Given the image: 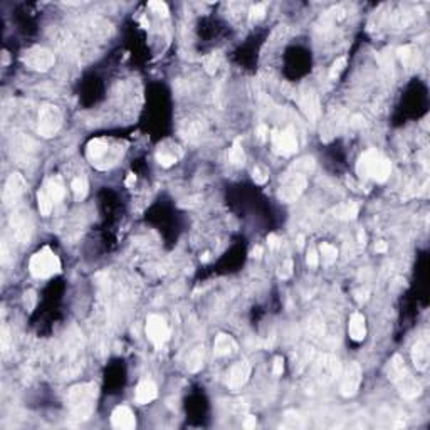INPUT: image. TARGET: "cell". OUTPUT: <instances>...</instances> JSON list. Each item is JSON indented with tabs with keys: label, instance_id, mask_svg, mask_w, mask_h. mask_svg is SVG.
<instances>
[{
	"label": "cell",
	"instance_id": "obj_40",
	"mask_svg": "<svg viewBox=\"0 0 430 430\" xmlns=\"http://www.w3.org/2000/svg\"><path fill=\"white\" fill-rule=\"evenodd\" d=\"M255 425H257V420H255V417L249 415L247 418H245V422H244V427H245V428H254Z\"/></svg>",
	"mask_w": 430,
	"mask_h": 430
},
{
	"label": "cell",
	"instance_id": "obj_37",
	"mask_svg": "<svg viewBox=\"0 0 430 430\" xmlns=\"http://www.w3.org/2000/svg\"><path fill=\"white\" fill-rule=\"evenodd\" d=\"M318 262H319L318 252H316V250H309L308 257H306V264H308L309 267H316V265H318Z\"/></svg>",
	"mask_w": 430,
	"mask_h": 430
},
{
	"label": "cell",
	"instance_id": "obj_32",
	"mask_svg": "<svg viewBox=\"0 0 430 430\" xmlns=\"http://www.w3.org/2000/svg\"><path fill=\"white\" fill-rule=\"evenodd\" d=\"M156 160H158V163H160L162 167H172L173 163H175L177 160H175V156H172V155H168V153H158L156 155Z\"/></svg>",
	"mask_w": 430,
	"mask_h": 430
},
{
	"label": "cell",
	"instance_id": "obj_27",
	"mask_svg": "<svg viewBox=\"0 0 430 430\" xmlns=\"http://www.w3.org/2000/svg\"><path fill=\"white\" fill-rule=\"evenodd\" d=\"M71 188H73L76 198H84L88 195V182H86V178L83 177L74 178L73 183H71Z\"/></svg>",
	"mask_w": 430,
	"mask_h": 430
},
{
	"label": "cell",
	"instance_id": "obj_33",
	"mask_svg": "<svg viewBox=\"0 0 430 430\" xmlns=\"http://www.w3.org/2000/svg\"><path fill=\"white\" fill-rule=\"evenodd\" d=\"M148 7H150L151 10H155L158 15H163V17H167L168 15V7H167V4H163V2H150L148 4Z\"/></svg>",
	"mask_w": 430,
	"mask_h": 430
},
{
	"label": "cell",
	"instance_id": "obj_7",
	"mask_svg": "<svg viewBox=\"0 0 430 430\" xmlns=\"http://www.w3.org/2000/svg\"><path fill=\"white\" fill-rule=\"evenodd\" d=\"M63 125V115H61L59 107L47 104L44 106L39 113V133L44 138L54 136L56 133L61 130Z\"/></svg>",
	"mask_w": 430,
	"mask_h": 430
},
{
	"label": "cell",
	"instance_id": "obj_35",
	"mask_svg": "<svg viewBox=\"0 0 430 430\" xmlns=\"http://www.w3.org/2000/svg\"><path fill=\"white\" fill-rule=\"evenodd\" d=\"M273 373L276 377H279V375H283L284 373V360L281 356H278L274 360V365H273Z\"/></svg>",
	"mask_w": 430,
	"mask_h": 430
},
{
	"label": "cell",
	"instance_id": "obj_2",
	"mask_svg": "<svg viewBox=\"0 0 430 430\" xmlns=\"http://www.w3.org/2000/svg\"><path fill=\"white\" fill-rule=\"evenodd\" d=\"M356 172L361 178H371V180L382 183L390 177L392 165L382 153H378L377 150H368L358 160Z\"/></svg>",
	"mask_w": 430,
	"mask_h": 430
},
{
	"label": "cell",
	"instance_id": "obj_42",
	"mask_svg": "<svg viewBox=\"0 0 430 430\" xmlns=\"http://www.w3.org/2000/svg\"><path fill=\"white\" fill-rule=\"evenodd\" d=\"M375 249H377V252H387V249H388V245H387L385 242H377V245H375Z\"/></svg>",
	"mask_w": 430,
	"mask_h": 430
},
{
	"label": "cell",
	"instance_id": "obj_20",
	"mask_svg": "<svg viewBox=\"0 0 430 430\" xmlns=\"http://www.w3.org/2000/svg\"><path fill=\"white\" fill-rule=\"evenodd\" d=\"M107 151V141L104 138H94L88 143V148H86V155L91 160V163H96L98 160H101Z\"/></svg>",
	"mask_w": 430,
	"mask_h": 430
},
{
	"label": "cell",
	"instance_id": "obj_39",
	"mask_svg": "<svg viewBox=\"0 0 430 430\" xmlns=\"http://www.w3.org/2000/svg\"><path fill=\"white\" fill-rule=\"evenodd\" d=\"M267 244H269V247H273V249H276L279 245V237L276 234H269L267 235Z\"/></svg>",
	"mask_w": 430,
	"mask_h": 430
},
{
	"label": "cell",
	"instance_id": "obj_8",
	"mask_svg": "<svg viewBox=\"0 0 430 430\" xmlns=\"http://www.w3.org/2000/svg\"><path fill=\"white\" fill-rule=\"evenodd\" d=\"M146 335H148V338H150V341L155 345V348L160 350V348L168 341V338H170V330H168L167 321L158 314L148 316Z\"/></svg>",
	"mask_w": 430,
	"mask_h": 430
},
{
	"label": "cell",
	"instance_id": "obj_3",
	"mask_svg": "<svg viewBox=\"0 0 430 430\" xmlns=\"http://www.w3.org/2000/svg\"><path fill=\"white\" fill-rule=\"evenodd\" d=\"M388 378L395 383L398 392L405 398H415L420 395L422 387L415 378L410 375L407 366L403 365V360L400 355H395L392 358L390 365H388Z\"/></svg>",
	"mask_w": 430,
	"mask_h": 430
},
{
	"label": "cell",
	"instance_id": "obj_25",
	"mask_svg": "<svg viewBox=\"0 0 430 430\" xmlns=\"http://www.w3.org/2000/svg\"><path fill=\"white\" fill-rule=\"evenodd\" d=\"M229 160L232 165L235 167H242L245 163V153L242 150V146H240V141L235 140L232 148H230V153H229Z\"/></svg>",
	"mask_w": 430,
	"mask_h": 430
},
{
	"label": "cell",
	"instance_id": "obj_21",
	"mask_svg": "<svg viewBox=\"0 0 430 430\" xmlns=\"http://www.w3.org/2000/svg\"><path fill=\"white\" fill-rule=\"evenodd\" d=\"M44 190L49 193V197L52 198L54 203L59 202L61 198L64 197V185L59 177H52V178H49V180H45Z\"/></svg>",
	"mask_w": 430,
	"mask_h": 430
},
{
	"label": "cell",
	"instance_id": "obj_12",
	"mask_svg": "<svg viewBox=\"0 0 430 430\" xmlns=\"http://www.w3.org/2000/svg\"><path fill=\"white\" fill-rule=\"evenodd\" d=\"M341 366H340V360L331 355H322L318 363H316V378L321 382V383H330L333 382L335 378L338 377L340 373Z\"/></svg>",
	"mask_w": 430,
	"mask_h": 430
},
{
	"label": "cell",
	"instance_id": "obj_16",
	"mask_svg": "<svg viewBox=\"0 0 430 430\" xmlns=\"http://www.w3.org/2000/svg\"><path fill=\"white\" fill-rule=\"evenodd\" d=\"M428 360H430V351H428V345L425 341H417V345H413L412 348V361L415 365L417 370H427L428 366Z\"/></svg>",
	"mask_w": 430,
	"mask_h": 430
},
{
	"label": "cell",
	"instance_id": "obj_36",
	"mask_svg": "<svg viewBox=\"0 0 430 430\" xmlns=\"http://www.w3.org/2000/svg\"><path fill=\"white\" fill-rule=\"evenodd\" d=\"M291 274H293V260H286L284 265L281 267L279 276H281L283 279H286V278H289Z\"/></svg>",
	"mask_w": 430,
	"mask_h": 430
},
{
	"label": "cell",
	"instance_id": "obj_4",
	"mask_svg": "<svg viewBox=\"0 0 430 430\" xmlns=\"http://www.w3.org/2000/svg\"><path fill=\"white\" fill-rule=\"evenodd\" d=\"M29 271L34 278H50L61 271V260L50 247H42L29 260Z\"/></svg>",
	"mask_w": 430,
	"mask_h": 430
},
{
	"label": "cell",
	"instance_id": "obj_10",
	"mask_svg": "<svg viewBox=\"0 0 430 430\" xmlns=\"http://www.w3.org/2000/svg\"><path fill=\"white\" fill-rule=\"evenodd\" d=\"M361 385V368L356 361H351L345 368L341 377V395L343 397H353L358 392Z\"/></svg>",
	"mask_w": 430,
	"mask_h": 430
},
{
	"label": "cell",
	"instance_id": "obj_15",
	"mask_svg": "<svg viewBox=\"0 0 430 430\" xmlns=\"http://www.w3.org/2000/svg\"><path fill=\"white\" fill-rule=\"evenodd\" d=\"M10 224H12V230H14V235L17 237V240L20 242H27L30 239V222H29V217L25 212H17L15 215H12L10 219Z\"/></svg>",
	"mask_w": 430,
	"mask_h": 430
},
{
	"label": "cell",
	"instance_id": "obj_28",
	"mask_svg": "<svg viewBox=\"0 0 430 430\" xmlns=\"http://www.w3.org/2000/svg\"><path fill=\"white\" fill-rule=\"evenodd\" d=\"M319 249H321V254H322V262H325V264H333V262H335L336 257H338V249L335 247V245L325 242V244H321Z\"/></svg>",
	"mask_w": 430,
	"mask_h": 430
},
{
	"label": "cell",
	"instance_id": "obj_11",
	"mask_svg": "<svg viewBox=\"0 0 430 430\" xmlns=\"http://www.w3.org/2000/svg\"><path fill=\"white\" fill-rule=\"evenodd\" d=\"M25 187H27V183H25L24 177L20 175V173H12V175L7 178V182H5V188H4L5 205L14 207L15 203L20 200V197L24 195Z\"/></svg>",
	"mask_w": 430,
	"mask_h": 430
},
{
	"label": "cell",
	"instance_id": "obj_34",
	"mask_svg": "<svg viewBox=\"0 0 430 430\" xmlns=\"http://www.w3.org/2000/svg\"><path fill=\"white\" fill-rule=\"evenodd\" d=\"M252 178H254V182L255 183H259V185H262V183H265L267 182V175H265V173L260 170L259 167H255L254 168V172H252Z\"/></svg>",
	"mask_w": 430,
	"mask_h": 430
},
{
	"label": "cell",
	"instance_id": "obj_46",
	"mask_svg": "<svg viewBox=\"0 0 430 430\" xmlns=\"http://www.w3.org/2000/svg\"><path fill=\"white\" fill-rule=\"evenodd\" d=\"M303 244H304V237H303V235H299V237H298V245H299V247H303Z\"/></svg>",
	"mask_w": 430,
	"mask_h": 430
},
{
	"label": "cell",
	"instance_id": "obj_19",
	"mask_svg": "<svg viewBox=\"0 0 430 430\" xmlns=\"http://www.w3.org/2000/svg\"><path fill=\"white\" fill-rule=\"evenodd\" d=\"M237 350V345L235 341L232 340V336L229 335H219L215 338V343H213V353L217 356H229Z\"/></svg>",
	"mask_w": 430,
	"mask_h": 430
},
{
	"label": "cell",
	"instance_id": "obj_9",
	"mask_svg": "<svg viewBox=\"0 0 430 430\" xmlns=\"http://www.w3.org/2000/svg\"><path fill=\"white\" fill-rule=\"evenodd\" d=\"M271 141H273V148L278 155L288 156L298 150V140H296V133L293 128H288L284 131H273Z\"/></svg>",
	"mask_w": 430,
	"mask_h": 430
},
{
	"label": "cell",
	"instance_id": "obj_22",
	"mask_svg": "<svg viewBox=\"0 0 430 430\" xmlns=\"http://www.w3.org/2000/svg\"><path fill=\"white\" fill-rule=\"evenodd\" d=\"M301 106H303V111L306 113L308 118H316L319 115V104H318V99L316 96L311 93H306L303 96V101H301Z\"/></svg>",
	"mask_w": 430,
	"mask_h": 430
},
{
	"label": "cell",
	"instance_id": "obj_45",
	"mask_svg": "<svg viewBox=\"0 0 430 430\" xmlns=\"http://www.w3.org/2000/svg\"><path fill=\"white\" fill-rule=\"evenodd\" d=\"M141 25H143V27H145V29H148V25H150V22H148V19H146V17H143V19H141Z\"/></svg>",
	"mask_w": 430,
	"mask_h": 430
},
{
	"label": "cell",
	"instance_id": "obj_29",
	"mask_svg": "<svg viewBox=\"0 0 430 430\" xmlns=\"http://www.w3.org/2000/svg\"><path fill=\"white\" fill-rule=\"evenodd\" d=\"M265 17V5L264 4H255L249 12V22L257 24Z\"/></svg>",
	"mask_w": 430,
	"mask_h": 430
},
{
	"label": "cell",
	"instance_id": "obj_23",
	"mask_svg": "<svg viewBox=\"0 0 430 430\" xmlns=\"http://www.w3.org/2000/svg\"><path fill=\"white\" fill-rule=\"evenodd\" d=\"M37 202H39V212L40 215H44V217H47V215H50V212H52V207H54V200L49 197V193L44 190H39L37 193Z\"/></svg>",
	"mask_w": 430,
	"mask_h": 430
},
{
	"label": "cell",
	"instance_id": "obj_41",
	"mask_svg": "<svg viewBox=\"0 0 430 430\" xmlns=\"http://www.w3.org/2000/svg\"><path fill=\"white\" fill-rule=\"evenodd\" d=\"M250 255H252L254 259H259L260 255H262V247H259V245H257V247H254L252 252H250Z\"/></svg>",
	"mask_w": 430,
	"mask_h": 430
},
{
	"label": "cell",
	"instance_id": "obj_26",
	"mask_svg": "<svg viewBox=\"0 0 430 430\" xmlns=\"http://www.w3.org/2000/svg\"><path fill=\"white\" fill-rule=\"evenodd\" d=\"M336 217L338 219H343V220H350V219H355L358 215V205L356 203H345V205H340L335 210Z\"/></svg>",
	"mask_w": 430,
	"mask_h": 430
},
{
	"label": "cell",
	"instance_id": "obj_47",
	"mask_svg": "<svg viewBox=\"0 0 430 430\" xmlns=\"http://www.w3.org/2000/svg\"><path fill=\"white\" fill-rule=\"evenodd\" d=\"M208 255H210V254H208V252H205V254H203V255H202V257H200V259L203 260V262H207V260H208Z\"/></svg>",
	"mask_w": 430,
	"mask_h": 430
},
{
	"label": "cell",
	"instance_id": "obj_13",
	"mask_svg": "<svg viewBox=\"0 0 430 430\" xmlns=\"http://www.w3.org/2000/svg\"><path fill=\"white\" fill-rule=\"evenodd\" d=\"M250 377V365L245 360L237 361L235 365L230 368L229 371V378H227V385L232 390H237V388L244 387L247 383Z\"/></svg>",
	"mask_w": 430,
	"mask_h": 430
},
{
	"label": "cell",
	"instance_id": "obj_38",
	"mask_svg": "<svg viewBox=\"0 0 430 430\" xmlns=\"http://www.w3.org/2000/svg\"><path fill=\"white\" fill-rule=\"evenodd\" d=\"M397 54H398V58H400V59L407 61L408 58H410V54H412V47H410V45H403V47H400L397 50Z\"/></svg>",
	"mask_w": 430,
	"mask_h": 430
},
{
	"label": "cell",
	"instance_id": "obj_30",
	"mask_svg": "<svg viewBox=\"0 0 430 430\" xmlns=\"http://www.w3.org/2000/svg\"><path fill=\"white\" fill-rule=\"evenodd\" d=\"M219 64H220V54H219V52H213V54L210 56V58H208V59L205 61L207 73H208V74H213L215 71H217Z\"/></svg>",
	"mask_w": 430,
	"mask_h": 430
},
{
	"label": "cell",
	"instance_id": "obj_6",
	"mask_svg": "<svg viewBox=\"0 0 430 430\" xmlns=\"http://www.w3.org/2000/svg\"><path fill=\"white\" fill-rule=\"evenodd\" d=\"M22 63L30 69L45 73V71H49L56 64V58L49 49L30 47L29 50H25L22 54Z\"/></svg>",
	"mask_w": 430,
	"mask_h": 430
},
{
	"label": "cell",
	"instance_id": "obj_5",
	"mask_svg": "<svg viewBox=\"0 0 430 430\" xmlns=\"http://www.w3.org/2000/svg\"><path fill=\"white\" fill-rule=\"evenodd\" d=\"M296 170V168H294ZM308 187V178L303 172L296 170L294 173H288L284 177V182L281 185L279 190V198L284 202H294L296 198H299L301 193L304 192V188Z\"/></svg>",
	"mask_w": 430,
	"mask_h": 430
},
{
	"label": "cell",
	"instance_id": "obj_17",
	"mask_svg": "<svg viewBox=\"0 0 430 430\" xmlns=\"http://www.w3.org/2000/svg\"><path fill=\"white\" fill-rule=\"evenodd\" d=\"M348 333L353 341H363L366 336V326H365V316L361 313H355L350 318L348 325Z\"/></svg>",
	"mask_w": 430,
	"mask_h": 430
},
{
	"label": "cell",
	"instance_id": "obj_18",
	"mask_svg": "<svg viewBox=\"0 0 430 430\" xmlns=\"http://www.w3.org/2000/svg\"><path fill=\"white\" fill-rule=\"evenodd\" d=\"M158 395V388L153 382L150 380H143L136 388V402L140 405H146V403L153 402Z\"/></svg>",
	"mask_w": 430,
	"mask_h": 430
},
{
	"label": "cell",
	"instance_id": "obj_43",
	"mask_svg": "<svg viewBox=\"0 0 430 430\" xmlns=\"http://www.w3.org/2000/svg\"><path fill=\"white\" fill-rule=\"evenodd\" d=\"M265 133H267V128H265V126H260L257 130V135H259L260 140H264V138H265Z\"/></svg>",
	"mask_w": 430,
	"mask_h": 430
},
{
	"label": "cell",
	"instance_id": "obj_48",
	"mask_svg": "<svg viewBox=\"0 0 430 430\" xmlns=\"http://www.w3.org/2000/svg\"><path fill=\"white\" fill-rule=\"evenodd\" d=\"M360 242L365 244V234H363V232H360Z\"/></svg>",
	"mask_w": 430,
	"mask_h": 430
},
{
	"label": "cell",
	"instance_id": "obj_44",
	"mask_svg": "<svg viewBox=\"0 0 430 430\" xmlns=\"http://www.w3.org/2000/svg\"><path fill=\"white\" fill-rule=\"evenodd\" d=\"M135 180H136V177L133 175V173H130V177H128V180H126V185H133Z\"/></svg>",
	"mask_w": 430,
	"mask_h": 430
},
{
	"label": "cell",
	"instance_id": "obj_14",
	"mask_svg": "<svg viewBox=\"0 0 430 430\" xmlns=\"http://www.w3.org/2000/svg\"><path fill=\"white\" fill-rule=\"evenodd\" d=\"M111 423L115 428H120V430H133L136 427V418L133 415L131 408H128L125 405L115 408L111 415Z\"/></svg>",
	"mask_w": 430,
	"mask_h": 430
},
{
	"label": "cell",
	"instance_id": "obj_1",
	"mask_svg": "<svg viewBox=\"0 0 430 430\" xmlns=\"http://www.w3.org/2000/svg\"><path fill=\"white\" fill-rule=\"evenodd\" d=\"M96 397H98V387L94 383H81L69 390L68 402L73 417L78 420H86L91 417L96 407Z\"/></svg>",
	"mask_w": 430,
	"mask_h": 430
},
{
	"label": "cell",
	"instance_id": "obj_24",
	"mask_svg": "<svg viewBox=\"0 0 430 430\" xmlns=\"http://www.w3.org/2000/svg\"><path fill=\"white\" fill-rule=\"evenodd\" d=\"M203 365V346H198L195 348L190 356H188V361H187V368L190 371H198Z\"/></svg>",
	"mask_w": 430,
	"mask_h": 430
},
{
	"label": "cell",
	"instance_id": "obj_31",
	"mask_svg": "<svg viewBox=\"0 0 430 430\" xmlns=\"http://www.w3.org/2000/svg\"><path fill=\"white\" fill-rule=\"evenodd\" d=\"M345 66H346V58H340V59H336V61H335V64L331 66V71H330V78H331V79L338 78V76H340V73H341V71L345 69Z\"/></svg>",
	"mask_w": 430,
	"mask_h": 430
}]
</instances>
